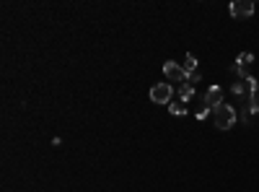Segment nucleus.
<instances>
[{"label":"nucleus","mask_w":259,"mask_h":192,"mask_svg":"<svg viewBox=\"0 0 259 192\" xmlns=\"http://www.w3.org/2000/svg\"><path fill=\"white\" fill-rule=\"evenodd\" d=\"M212 120H215L218 130H231L236 125V109L231 104H218L212 109Z\"/></svg>","instance_id":"nucleus-1"},{"label":"nucleus","mask_w":259,"mask_h":192,"mask_svg":"<svg viewBox=\"0 0 259 192\" xmlns=\"http://www.w3.org/2000/svg\"><path fill=\"white\" fill-rule=\"evenodd\" d=\"M163 75H166V81H171V83H187L184 67L179 65V63H174V60L163 63Z\"/></svg>","instance_id":"nucleus-2"},{"label":"nucleus","mask_w":259,"mask_h":192,"mask_svg":"<svg viewBox=\"0 0 259 192\" xmlns=\"http://www.w3.org/2000/svg\"><path fill=\"white\" fill-rule=\"evenodd\" d=\"M171 94H174L171 83H155L151 88V101L153 104H168V101H171Z\"/></svg>","instance_id":"nucleus-3"},{"label":"nucleus","mask_w":259,"mask_h":192,"mask_svg":"<svg viewBox=\"0 0 259 192\" xmlns=\"http://www.w3.org/2000/svg\"><path fill=\"white\" fill-rule=\"evenodd\" d=\"M252 13H254L252 0H233V3H231V16L233 18H249Z\"/></svg>","instance_id":"nucleus-4"},{"label":"nucleus","mask_w":259,"mask_h":192,"mask_svg":"<svg viewBox=\"0 0 259 192\" xmlns=\"http://www.w3.org/2000/svg\"><path fill=\"white\" fill-rule=\"evenodd\" d=\"M205 104H207L210 109H215L218 104H223V88H218V86L207 88V94H205Z\"/></svg>","instance_id":"nucleus-5"},{"label":"nucleus","mask_w":259,"mask_h":192,"mask_svg":"<svg viewBox=\"0 0 259 192\" xmlns=\"http://www.w3.org/2000/svg\"><path fill=\"white\" fill-rule=\"evenodd\" d=\"M192 96H195V86H189V83L179 86V101H182V104H184V101H189Z\"/></svg>","instance_id":"nucleus-6"},{"label":"nucleus","mask_w":259,"mask_h":192,"mask_svg":"<svg viewBox=\"0 0 259 192\" xmlns=\"http://www.w3.org/2000/svg\"><path fill=\"white\" fill-rule=\"evenodd\" d=\"M244 101H246V109H249L252 115H257V112H259V91L252 94V96H246Z\"/></svg>","instance_id":"nucleus-7"},{"label":"nucleus","mask_w":259,"mask_h":192,"mask_svg":"<svg viewBox=\"0 0 259 192\" xmlns=\"http://www.w3.org/2000/svg\"><path fill=\"white\" fill-rule=\"evenodd\" d=\"M182 67H184V73H187V75H189V73H195V70H197V58H195V55H187L184 63H182Z\"/></svg>","instance_id":"nucleus-8"},{"label":"nucleus","mask_w":259,"mask_h":192,"mask_svg":"<svg viewBox=\"0 0 259 192\" xmlns=\"http://www.w3.org/2000/svg\"><path fill=\"white\" fill-rule=\"evenodd\" d=\"M252 63H254L252 52H241L239 58H236V65H239V67H252Z\"/></svg>","instance_id":"nucleus-9"},{"label":"nucleus","mask_w":259,"mask_h":192,"mask_svg":"<svg viewBox=\"0 0 259 192\" xmlns=\"http://www.w3.org/2000/svg\"><path fill=\"white\" fill-rule=\"evenodd\" d=\"M231 91H233L236 96H244V99H246V88H244V81H236V83L231 86Z\"/></svg>","instance_id":"nucleus-10"},{"label":"nucleus","mask_w":259,"mask_h":192,"mask_svg":"<svg viewBox=\"0 0 259 192\" xmlns=\"http://www.w3.org/2000/svg\"><path fill=\"white\" fill-rule=\"evenodd\" d=\"M200 81H202V73H200V70H195V73L187 75V83H189V86H195V83H200Z\"/></svg>","instance_id":"nucleus-11"},{"label":"nucleus","mask_w":259,"mask_h":192,"mask_svg":"<svg viewBox=\"0 0 259 192\" xmlns=\"http://www.w3.org/2000/svg\"><path fill=\"white\" fill-rule=\"evenodd\" d=\"M168 109H171V115H176V117H179V115H184V112H187L182 101H179V104H168Z\"/></svg>","instance_id":"nucleus-12"},{"label":"nucleus","mask_w":259,"mask_h":192,"mask_svg":"<svg viewBox=\"0 0 259 192\" xmlns=\"http://www.w3.org/2000/svg\"><path fill=\"white\" fill-rule=\"evenodd\" d=\"M210 115V107H202V109H197V120H205Z\"/></svg>","instance_id":"nucleus-13"}]
</instances>
